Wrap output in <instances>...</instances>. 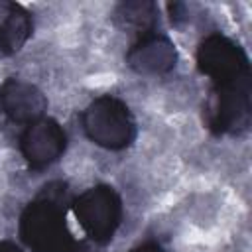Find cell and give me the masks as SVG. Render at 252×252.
Instances as JSON below:
<instances>
[{
    "label": "cell",
    "instance_id": "obj_13",
    "mask_svg": "<svg viewBox=\"0 0 252 252\" xmlns=\"http://www.w3.org/2000/svg\"><path fill=\"white\" fill-rule=\"evenodd\" d=\"M132 252H163V250H161V246H158L154 242H148V244H142V246L134 248Z\"/></svg>",
    "mask_w": 252,
    "mask_h": 252
},
{
    "label": "cell",
    "instance_id": "obj_2",
    "mask_svg": "<svg viewBox=\"0 0 252 252\" xmlns=\"http://www.w3.org/2000/svg\"><path fill=\"white\" fill-rule=\"evenodd\" d=\"M252 120V79L250 75L213 83L211 94L205 102L207 128L217 134H240Z\"/></svg>",
    "mask_w": 252,
    "mask_h": 252
},
{
    "label": "cell",
    "instance_id": "obj_11",
    "mask_svg": "<svg viewBox=\"0 0 252 252\" xmlns=\"http://www.w3.org/2000/svg\"><path fill=\"white\" fill-rule=\"evenodd\" d=\"M12 8H14V2H6V0H0V33H2V30H4V26H6L8 18H10V12H12Z\"/></svg>",
    "mask_w": 252,
    "mask_h": 252
},
{
    "label": "cell",
    "instance_id": "obj_6",
    "mask_svg": "<svg viewBox=\"0 0 252 252\" xmlns=\"http://www.w3.org/2000/svg\"><path fill=\"white\" fill-rule=\"evenodd\" d=\"M67 136L65 130L53 118H39L37 122L30 124L22 138L20 150L32 169H43L57 161L65 152Z\"/></svg>",
    "mask_w": 252,
    "mask_h": 252
},
{
    "label": "cell",
    "instance_id": "obj_7",
    "mask_svg": "<svg viewBox=\"0 0 252 252\" xmlns=\"http://www.w3.org/2000/svg\"><path fill=\"white\" fill-rule=\"evenodd\" d=\"M0 108L16 124H33L47 110L45 94L22 79H6L0 85Z\"/></svg>",
    "mask_w": 252,
    "mask_h": 252
},
{
    "label": "cell",
    "instance_id": "obj_1",
    "mask_svg": "<svg viewBox=\"0 0 252 252\" xmlns=\"http://www.w3.org/2000/svg\"><path fill=\"white\" fill-rule=\"evenodd\" d=\"M65 211L67 205L57 203L39 193L22 211V240L33 252H75L79 244L67 226Z\"/></svg>",
    "mask_w": 252,
    "mask_h": 252
},
{
    "label": "cell",
    "instance_id": "obj_5",
    "mask_svg": "<svg viewBox=\"0 0 252 252\" xmlns=\"http://www.w3.org/2000/svg\"><path fill=\"white\" fill-rule=\"evenodd\" d=\"M197 67L213 83H224L250 75V63L244 49L220 33H211L199 43Z\"/></svg>",
    "mask_w": 252,
    "mask_h": 252
},
{
    "label": "cell",
    "instance_id": "obj_3",
    "mask_svg": "<svg viewBox=\"0 0 252 252\" xmlns=\"http://www.w3.org/2000/svg\"><path fill=\"white\" fill-rule=\"evenodd\" d=\"M83 130L91 142L106 150H124L134 142L136 122L130 108L116 96L102 94L83 110Z\"/></svg>",
    "mask_w": 252,
    "mask_h": 252
},
{
    "label": "cell",
    "instance_id": "obj_9",
    "mask_svg": "<svg viewBox=\"0 0 252 252\" xmlns=\"http://www.w3.org/2000/svg\"><path fill=\"white\" fill-rule=\"evenodd\" d=\"M158 18V8L150 0H130L122 2L114 10V20L118 26L134 30L140 35L154 32V24Z\"/></svg>",
    "mask_w": 252,
    "mask_h": 252
},
{
    "label": "cell",
    "instance_id": "obj_4",
    "mask_svg": "<svg viewBox=\"0 0 252 252\" xmlns=\"http://www.w3.org/2000/svg\"><path fill=\"white\" fill-rule=\"evenodd\" d=\"M73 213L94 244L112 240L122 220V199L110 185H94L73 199Z\"/></svg>",
    "mask_w": 252,
    "mask_h": 252
},
{
    "label": "cell",
    "instance_id": "obj_12",
    "mask_svg": "<svg viewBox=\"0 0 252 252\" xmlns=\"http://www.w3.org/2000/svg\"><path fill=\"white\" fill-rule=\"evenodd\" d=\"M0 252H22V248L12 240H2L0 242Z\"/></svg>",
    "mask_w": 252,
    "mask_h": 252
},
{
    "label": "cell",
    "instance_id": "obj_10",
    "mask_svg": "<svg viewBox=\"0 0 252 252\" xmlns=\"http://www.w3.org/2000/svg\"><path fill=\"white\" fill-rule=\"evenodd\" d=\"M167 10H169V14H171V22H173V24H179L181 18H185V6H183V4H177V2L167 4Z\"/></svg>",
    "mask_w": 252,
    "mask_h": 252
},
{
    "label": "cell",
    "instance_id": "obj_8",
    "mask_svg": "<svg viewBox=\"0 0 252 252\" xmlns=\"http://www.w3.org/2000/svg\"><path fill=\"white\" fill-rule=\"evenodd\" d=\"M126 63L140 75H161L175 67L177 49L169 37L150 32L134 41L126 53Z\"/></svg>",
    "mask_w": 252,
    "mask_h": 252
}]
</instances>
